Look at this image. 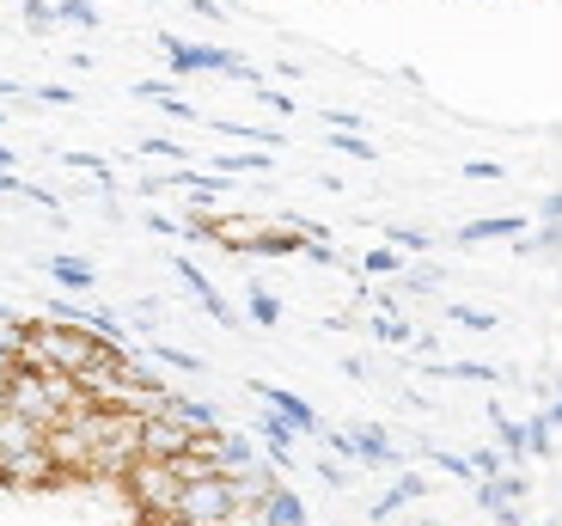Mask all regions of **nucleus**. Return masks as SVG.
<instances>
[{"label":"nucleus","instance_id":"26","mask_svg":"<svg viewBox=\"0 0 562 526\" xmlns=\"http://www.w3.org/2000/svg\"><path fill=\"white\" fill-rule=\"evenodd\" d=\"M140 154H159V159H183V166H190V154H183V142H171V135H147V142H140Z\"/></svg>","mask_w":562,"mask_h":526},{"label":"nucleus","instance_id":"15","mask_svg":"<svg viewBox=\"0 0 562 526\" xmlns=\"http://www.w3.org/2000/svg\"><path fill=\"white\" fill-rule=\"evenodd\" d=\"M349 435H355V459H361V466H397V447H392L385 428L361 423V428H349Z\"/></svg>","mask_w":562,"mask_h":526},{"label":"nucleus","instance_id":"12","mask_svg":"<svg viewBox=\"0 0 562 526\" xmlns=\"http://www.w3.org/2000/svg\"><path fill=\"white\" fill-rule=\"evenodd\" d=\"M43 270H49V282H56L61 294H92V288H99V270H92L86 257H49Z\"/></svg>","mask_w":562,"mask_h":526},{"label":"nucleus","instance_id":"35","mask_svg":"<svg viewBox=\"0 0 562 526\" xmlns=\"http://www.w3.org/2000/svg\"><path fill=\"white\" fill-rule=\"evenodd\" d=\"M257 99H263L276 116H294V99H288V92H276V86H257Z\"/></svg>","mask_w":562,"mask_h":526},{"label":"nucleus","instance_id":"7","mask_svg":"<svg viewBox=\"0 0 562 526\" xmlns=\"http://www.w3.org/2000/svg\"><path fill=\"white\" fill-rule=\"evenodd\" d=\"M190 428L183 423H171V416H147L140 423V459H159V466H178L183 454H190Z\"/></svg>","mask_w":562,"mask_h":526},{"label":"nucleus","instance_id":"16","mask_svg":"<svg viewBox=\"0 0 562 526\" xmlns=\"http://www.w3.org/2000/svg\"><path fill=\"white\" fill-rule=\"evenodd\" d=\"M526 233V214H490V221H471L459 227V245H483V239H520Z\"/></svg>","mask_w":562,"mask_h":526},{"label":"nucleus","instance_id":"6","mask_svg":"<svg viewBox=\"0 0 562 526\" xmlns=\"http://www.w3.org/2000/svg\"><path fill=\"white\" fill-rule=\"evenodd\" d=\"M245 392H251V399H263V404H269V416H281V423L294 428V435H312V441H318V435H324V416L312 411V404L300 399V392H288V385H269V380H245Z\"/></svg>","mask_w":562,"mask_h":526},{"label":"nucleus","instance_id":"37","mask_svg":"<svg viewBox=\"0 0 562 526\" xmlns=\"http://www.w3.org/2000/svg\"><path fill=\"white\" fill-rule=\"evenodd\" d=\"M544 221H550V227H562V190H557V197H544Z\"/></svg>","mask_w":562,"mask_h":526},{"label":"nucleus","instance_id":"31","mask_svg":"<svg viewBox=\"0 0 562 526\" xmlns=\"http://www.w3.org/2000/svg\"><path fill=\"white\" fill-rule=\"evenodd\" d=\"M25 25H31V31H56L61 13H56V7H37V0H31V7H25Z\"/></svg>","mask_w":562,"mask_h":526},{"label":"nucleus","instance_id":"2","mask_svg":"<svg viewBox=\"0 0 562 526\" xmlns=\"http://www.w3.org/2000/svg\"><path fill=\"white\" fill-rule=\"evenodd\" d=\"M159 49H166V61H171L178 80H183V74H233V80H245L251 92L263 86V80H257V68H245V61L233 56V49H221V43H183V37H171V31H166Z\"/></svg>","mask_w":562,"mask_h":526},{"label":"nucleus","instance_id":"11","mask_svg":"<svg viewBox=\"0 0 562 526\" xmlns=\"http://www.w3.org/2000/svg\"><path fill=\"white\" fill-rule=\"evenodd\" d=\"M226 484H233V508H263V502L281 490V471L257 466V471H245V478H226Z\"/></svg>","mask_w":562,"mask_h":526},{"label":"nucleus","instance_id":"34","mask_svg":"<svg viewBox=\"0 0 562 526\" xmlns=\"http://www.w3.org/2000/svg\"><path fill=\"white\" fill-rule=\"evenodd\" d=\"M37 99H43V104H61V111H68V104H80V92H74V86H37Z\"/></svg>","mask_w":562,"mask_h":526},{"label":"nucleus","instance_id":"29","mask_svg":"<svg viewBox=\"0 0 562 526\" xmlns=\"http://www.w3.org/2000/svg\"><path fill=\"white\" fill-rule=\"evenodd\" d=\"M392 251H428V233L422 227H392Z\"/></svg>","mask_w":562,"mask_h":526},{"label":"nucleus","instance_id":"13","mask_svg":"<svg viewBox=\"0 0 562 526\" xmlns=\"http://www.w3.org/2000/svg\"><path fill=\"white\" fill-rule=\"evenodd\" d=\"M257 428H263V459H269V466H276V471H288V466H294V447H300V435H294V428L281 423V416H263Z\"/></svg>","mask_w":562,"mask_h":526},{"label":"nucleus","instance_id":"30","mask_svg":"<svg viewBox=\"0 0 562 526\" xmlns=\"http://www.w3.org/2000/svg\"><path fill=\"white\" fill-rule=\"evenodd\" d=\"M373 337H380V343H409V325L385 313V318H373Z\"/></svg>","mask_w":562,"mask_h":526},{"label":"nucleus","instance_id":"1","mask_svg":"<svg viewBox=\"0 0 562 526\" xmlns=\"http://www.w3.org/2000/svg\"><path fill=\"white\" fill-rule=\"evenodd\" d=\"M19 368L25 373H56V380H86L99 368V343L86 337L80 325H56V318H37L19 349Z\"/></svg>","mask_w":562,"mask_h":526},{"label":"nucleus","instance_id":"20","mask_svg":"<svg viewBox=\"0 0 562 526\" xmlns=\"http://www.w3.org/2000/svg\"><path fill=\"white\" fill-rule=\"evenodd\" d=\"M245 306H251V318H257L263 331H276V325H281V300L269 294L263 282H251V288H245Z\"/></svg>","mask_w":562,"mask_h":526},{"label":"nucleus","instance_id":"23","mask_svg":"<svg viewBox=\"0 0 562 526\" xmlns=\"http://www.w3.org/2000/svg\"><path fill=\"white\" fill-rule=\"evenodd\" d=\"M367 276H404V251H392V245H373V251L361 257Z\"/></svg>","mask_w":562,"mask_h":526},{"label":"nucleus","instance_id":"9","mask_svg":"<svg viewBox=\"0 0 562 526\" xmlns=\"http://www.w3.org/2000/svg\"><path fill=\"white\" fill-rule=\"evenodd\" d=\"M159 416L183 423L190 435H196V441H202V435H221V411H214L209 399H183V392H171V399H166V411H159Z\"/></svg>","mask_w":562,"mask_h":526},{"label":"nucleus","instance_id":"14","mask_svg":"<svg viewBox=\"0 0 562 526\" xmlns=\"http://www.w3.org/2000/svg\"><path fill=\"white\" fill-rule=\"evenodd\" d=\"M49 441V435H43V428H31L25 416H0V459H19V454H31V447H43Z\"/></svg>","mask_w":562,"mask_h":526},{"label":"nucleus","instance_id":"33","mask_svg":"<svg viewBox=\"0 0 562 526\" xmlns=\"http://www.w3.org/2000/svg\"><path fill=\"white\" fill-rule=\"evenodd\" d=\"M452 318H459L464 331H495V313H477V306H452Z\"/></svg>","mask_w":562,"mask_h":526},{"label":"nucleus","instance_id":"32","mask_svg":"<svg viewBox=\"0 0 562 526\" xmlns=\"http://www.w3.org/2000/svg\"><path fill=\"white\" fill-rule=\"evenodd\" d=\"M526 454H550V423H544V416L526 423Z\"/></svg>","mask_w":562,"mask_h":526},{"label":"nucleus","instance_id":"25","mask_svg":"<svg viewBox=\"0 0 562 526\" xmlns=\"http://www.w3.org/2000/svg\"><path fill=\"white\" fill-rule=\"evenodd\" d=\"M68 166H80L92 184H104V190H116V178H111V166H104L99 154H68Z\"/></svg>","mask_w":562,"mask_h":526},{"label":"nucleus","instance_id":"28","mask_svg":"<svg viewBox=\"0 0 562 526\" xmlns=\"http://www.w3.org/2000/svg\"><path fill=\"white\" fill-rule=\"evenodd\" d=\"M330 147L349 154V159H380V154H373V142H361V135H330Z\"/></svg>","mask_w":562,"mask_h":526},{"label":"nucleus","instance_id":"17","mask_svg":"<svg viewBox=\"0 0 562 526\" xmlns=\"http://www.w3.org/2000/svg\"><path fill=\"white\" fill-rule=\"evenodd\" d=\"M263 526H312V514H306V502H300V490L281 484L276 496L263 502Z\"/></svg>","mask_w":562,"mask_h":526},{"label":"nucleus","instance_id":"10","mask_svg":"<svg viewBox=\"0 0 562 526\" xmlns=\"http://www.w3.org/2000/svg\"><path fill=\"white\" fill-rule=\"evenodd\" d=\"M178 282L190 288V294H196L202 306H209V313H214V325H226V331H239V313H233V306H226V300H221V288H214L209 276L196 270V264H183V257H178Z\"/></svg>","mask_w":562,"mask_h":526},{"label":"nucleus","instance_id":"38","mask_svg":"<svg viewBox=\"0 0 562 526\" xmlns=\"http://www.w3.org/2000/svg\"><path fill=\"white\" fill-rule=\"evenodd\" d=\"M544 423H550V428H562V392H557V404L544 411Z\"/></svg>","mask_w":562,"mask_h":526},{"label":"nucleus","instance_id":"4","mask_svg":"<svg viewBox=\"0 0 562 526\" xmlns=\"http://www.w3.org/2000/svg\"><path fill=\"white\" fill-rule=\"evenodd\" d=\"M140 466V416L111 411L104 416V441L92 454V478H128Z\"/></svg>","mask_w":562,"mask_h":526},{"label":"nucleus","instance_id":"21","mask_svg":"<svg viewBox=\"0 0 562 526\" xmlns=\"http://www.w3.org/2000/svg\"><path fill=\"white\" fill-rule=\"evenodd\" d=\"M154 356L166 361L171 373H183V380H196V373L209 368V361H202V356H190V349H171V343H154Z\"/></svg>","mask_w":562,"mask_h":526},{"label":"nucleus","instance_id":"36","mask_svg":"<svg viewBox=\"0 0 562 526\" xmlns=\"http://www.w3.org/2000/svg\"><path fill=\"white\" fill-rule=\"evenodd\" d=\"M318 478H324L330 490H342V484H349V471H342V466H330V459H318Z\"/></svg>","mask_w":562,"mask_h":526},{"label":"nucleus","instance_id":"27","mask_svg":"<svg viewBox=\"0 0 562 526\" xmlns=\"http://www.w3.org/2000/svg\"><path fill=\"white\" fill-rule=\"evenodd\" d=\"M56 13H61V25H86V31L99 25V7H80V0H68V7H56Z\"/></svg>","mask_w":562,"mask_h":526},{"label":"nucleus","instance_id":"40","mask_svg":"<svg viewBox=\"0 0 562 526\" xmlns=\"http://www.w3.org/2000/svg\"><path fill=\"white\" fill-rule=\"evenodd\" d=\"M13 92H19V86H13V80H7V74H0V99H13Z\"/></svg>","mask_w":562,"mask_h":526},{"label":"nucleus","instance_id":"45","mask_svg":"<svg viewBox=\"0 0 562 526\" xmlns=\"http://www.w3.org/2000/svg\"><path fill=\"white\" fill-rule=\"evenodd\" d=\"M544 526H550V521H544Z\"/></svg>","mask_w":562,"mask_h":526},{"label":"nucleus","instance_id":"41","mask_svg":"<svg viewBox=\"0 0 562 526\" xmlns=\"http://www.w3.org/2000/svg\"><path fill=\"white\" fill-rule=\"evenodd\" d=\"M0 373H13V361H7V356H0Z\"/></svg>","mask_w":562,"mask_h":526},{"label":"nucleus","instance_id":"19","mask_svg":"<svg viewBox=\"0 0 562 526\" xmlns=\"http://www.w3.org/2000/svg\"><path fill=\"white\" fill-rule=\"evenodd\" d=\"M25 337H31V318L25 313H13L7 300H0V356L19 368V349H25Z\"/></svg>","mask_w":562,"mask_h":526},{"label":"nucleus","instance_id":"44","mask_svg":"<svg viewBox=\"0 0 562 526\" xmlns=\"http://www.w3.org/2000/svg\"><path fill=\"white\" fill-rule=\"evenodd\" d=\"M422 526H428V521H422Z\"/></svg>","mask_w":562,"mask_h":526},{"label":"nucleus","instance_id":"5","mask_svg":"<svg viewBox=\"0 0 562 526\" xmlns=\"http://www.w3.org/2000/svg\"><path fill=\"white\" fill-rule=\"evenodd\" d=\"M233 514H239L233 508V484H226V478H196V484H183L171 521H183V526H226Z\"/></svg>","mask_w":562,"mask_h":526},{"label":"nucleus","instance_id":"39","mask_svg":"<svg viewBox=\"0 0 562 526\" xmlns=\"http://www.w3.org/2000/svg\"><path fill=\"white\" fill-rule=\"evenodd\" d=\"M7 385H13V373H0V416H7Z\"/></svg>","mask_w":562,"mask_h":526},{"label":"nucleus","instance_id":"24","mask_svg":"<svg viewBox=\"0 0 562 526\" xmlns=\"http://www.w3.org/2000/svg\"><path fill=\"white\" fill-rule=\"evenodd\" d=\"M214 166H221V178H233V171H269L276 159L269 154H226V159H214Z\"/></svg>","mask_w":562,"mask_h":526},{"label":"nucleus","instance_id":"42","mask_svg":"<svg viewBox=\"0 0 562 526\" xmlns=\"http://www.w3.org/2000/svg\"><path fill=\"white\" fill-rule=\"evenodd\" d=\"M0 484H7V459H0Z\"/></svg>","mask_w":562,"mask_h":526},{"label":"nucleus","instance_id":"18","mask_svg":"<svg viewBox=\"0 0 562 526\" xmlns=\"http://www.w3.org/2000/svg\"><path fill=\"white\" fill-rule=\"evenodd\" d=\"M422 490H428V484H422L416 471H404V478H397V484H392V490H385V496H380V502H373V508H367V514H373V526H385V521H392V514H397V508H404V502H416V496H422Z\"/></svg>","mask_w":562,"mask_h":526},{"label":"nucleus","instance_id":"43","mask_svg":"<svg viewBox=\"0 0 562 526\" xmlns=\"http://www.w3.org/2000/svg\"><path fill=\"white\" fill-rule=\"evenodd\" d=\"M159 526H183V521H159Z\"/></svg>","mask_w":562,"mask_h":526},{"label":"nucleus","instance_id":"8","mask_svg":"<svg viewBox=\"0 0 562 526\" xmlns=\"http://www.w3.org/2000/svg\"><path fill=\"white\" fill-rule=\"evenodd\" d=\"M56 478L61 471H56V459H49V441L19 454V459H7V484L13 490H43V484H56Z\"/></svg>","mask_w":562,"mask_h":526},{"label":"nucleus","instance_id":"3","mask_svg":"<svg viewBox=\"0 0 562 526\" xmlns=\"http://www.w3.org/2000/svg\"><path fill=\"white\" fill-rule=\"evenodd\" d=\"M123 490L135 496V508L147 514V521H171L178 514V496H183V478H178V466H159V459H140L135 471L123 478Z\"/></svg>","mask_w":562,"mask_h":526},{"label":"nucleus","instance_id":"22","mask_svg":"<svg viewBox=\"0 0 562 526\" xmlns=\"http://www.w3.org/2000/svg\"><path fill=\"white\" fill-rule=\"evenodd\" d=\"M221 135H245V142H257V147H281V135L276 128H251V123H233V116H209Z\"/></svg>","mask_w":562,"mask_h":526}]
</instances>
